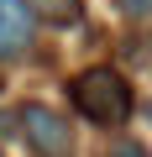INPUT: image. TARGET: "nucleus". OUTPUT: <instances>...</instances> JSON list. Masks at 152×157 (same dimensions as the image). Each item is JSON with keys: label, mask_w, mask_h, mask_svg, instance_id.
I'll list each match as a JSON object with an SVG mask.
<instances>
[{"label": "nucleus", "mask_w": 152, "mask_h": 157, "mask_svg": "<svg viewBox=\"0 0 152 157\" xmlns=\"http://www.w3.org/2000/svg\"><path fill=\"white\" fill-rule=\"evenodd\" d=\"M68 94L79 105V115L95 121V126H121L131 115V89H126V78L115 68H84L68 84Z\"/></svg>", "instance_id": "nucleus-1"}, {"label": "nucleus", "mask_w": 152, "mask_h": 157, "mask_svg": "<svg viewBox=\"0 0 152 157\" xmlns=\"http://www.w3.org/2000/svg\"><path fill=\"white\" fill-rule=\"evenodd\" d=\"M16 126H21V141H26L32 152H42V157H63L68 141H73L68 121H63L58 110H47V105H21V110H16Z\"/></svg>", "instance_id": "nucleus-2"}, {"label": "nucleus", "mask_w": 152, "mask_h": 157, "mask_svg": "<svg viewBox=\"0 0 152 157\" xmlns=\"http://www.w3.org/2000/svg\"><path fill=\"white\" fill-rule=\"evenodd\" d=\"M32 26H37V11L26 6V0H0V58L26 52Z\"/></svg>", "instance_id": "nucleus-3"}, {"label": "nucleus", "mask_w": 152, "mask_h": 157, "mask_svg": "<svg viewBox=\"0 0 152 157\" xmlns=\"http://www.w3.org/2000/svg\"><path fill=\"white\" fill-rule=\"evenodd\" d=\"M26 6H42L53 21H79V0H26Z\"/></svg>", "instance_id": "nucleus-4"}, {"label": "nucleus", "mask_w": 152, "mask_h": 157, "mask_svg": "<svg viewBox=\"0 0 152 157\" xmlns=\"http://www.w3.org/2000/svg\"><path fill=\"white\" fill-rule=\"evenodd\" d=\"M100 157H147V147L142 141H131V136H115V141H105V152Z\"/></svg>", "instance_id": "nucleus-5"}, {"label": "nucleus", "mask_w": 152, "mask_h": 157, "mask_svg": "<svg viewBox=\"0 0 152 157\" xmlns=\"http://www.w3.org/2000/svg\"><path fill=\"white\" fill-rule=\"evenodd\" d=\"M121 11H126V16H147V11H152V0H121Z\"/></svg>", "instance_id": "nucleus-6"}, {"label": "nucleus", "mask_w": 152, "mask_h": 157, "mask_svg": "<svg viewBox=\"0 0 152 157\" xmlns=\"http://www.w3.org/2000/svg\"><path fill=\"white\" fill-rule=\"evenodd\" d=\"M147 115H152V105H147Z\"/></svg>", "instance_id": "nucleus-7"}]
</instances>
